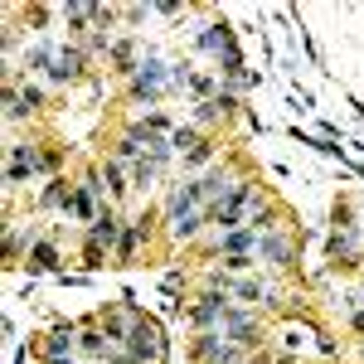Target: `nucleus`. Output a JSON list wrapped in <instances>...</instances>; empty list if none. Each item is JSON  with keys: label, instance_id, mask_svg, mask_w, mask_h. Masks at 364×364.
Returning a JSON list of instances; mask_svg holds the SVG:
<instances>
[{"label": "nucleus", "instance_id": "412c9836", "mask_svg": "<svg viewBox=\"0 0 364 364\" xmlns=\"http://www.w3.org/2000/svg\"><path fill=\"white\" fill-rule=\"evenodd\" d=\"M233 291H238L243 301H257V296H262V287H257V282H233Z\"/></svg>", "mask_w": 364, "mask_h": 364}, {"label": "nucleus", "instance_id": "20e7f679", "mask_svg": "<svg viewBox=\"0 0 364 364\" xmlns=\"http://www.w3.org/2000/svg\"><path fill=\"white\" fill-rule=\"evenodd\" d=\"M243 204H248V185H233L224 204H214V219H219L224 228H233L238 219H243Z\"/></svg>", "mask_w": 364, "mask_h": 364}, {"label": "nucleus", "instance_id": "7ed1b4c3", "mask_svg": "<svg viewBox=\"0 0 364 364\" xmlns=\"http://www.w3.org/2000/svg\"><path fill=\"white\" fill-rule=\"evenodd\" d=\"M199 204H204V195H199V180L195 185H180V190H175V195H170V219H175V224H180V219H190V214H199Z\"/></svg>", "mask_w": 364, "mask_h": 364}, {"label": "nucleus", "instance_id": "2eb2a0df", "mask_svg": "<svg viewBox=\"0 0 364 364\" xmlns=\"http://www.w3.org/2000/svg\"><path fill=\"white\" fill-rule=\"evenodd\" d=\"M112 238H122V233L112 228V214H102V219L92 224V243H112Z\"/></svg>", "mask_w": 364, "mask_h": 364}, {"label": "nucleus", "instance_id": "aec40b11", "mask_svg": "<svg viewBox=\"0 0 364 364\" xmlns=\"http://www.w3.org/2000/svg\"><path fill=\"white\" fill-rule=\"evenodd\" d=\"M112 58H117V68H136V49H132V44H117Z\"/></svg>", "mask_w": 364, "mask_h": 364}, {"label": "nucleus", "instance_id": "6e6552de", "mask_svg": "<svg viewBox=\"0 0 364 364\" xmlns=\"http://www.w3.org/2000/svg\"><path fill=\"white\" fill-rule=\"evenodd\" d=\"M29 166H39V156H34L29 146H15V151H10V170H5V180H25Z\"/></svg>", "mask_w": 364, "mask_h": 364}, {"label": "nucleus", "instance_id": "1a4fd4ad", "mask_svg": "<svg viewBox=\"0 0 364 364\" xmlns=\"http://www.w3.org/2000/svg\"><path fill=\"white\" fill-rule=\"evenodd\" d=\"M257 248H262V257H267V262H277V267H287V262H291V243H287L282 233H272V238H262Z\"/></svg>", "mask_w": 364, "mask_h": 364}, {"label": "nucleus", "instance_id": "ddd939ff", "mask_svg": "<svg viewBox=\"0 0 364 364\" xmlns=\"http://www.w3.org/2000/svg\"><path fill=\"white\" fill-rule=\"evenodd\" d=\"M44 267H58V248L54 243H39V248H34V272H44Z\"/></svg>", "mask_w": 364, "mask_h": 364}, {"label": "nucleus", "instance_id": "5701e85b", "mask_svg": "<svg viewBox=\"0 0 364 364\" xmlns=\"http://www.w3.org/2000/svg\"><path fill=\"white\" fill-rule=\"evenodd\" d=\"M49 364H68V360H49Z\"/></svg>", "mask_w": 364, "mask_h": 364}, {"label": "nucleus", "instance_id": "39448f33", "mask_svg": "<svg viewBox=\"0 0 364 364\" xmlns=\"http://www.w3.org/2000/svg\"><path fill=\"white\" fill-rule=\"evenodd\" d=\"M127 350H132V360H161V340L151 336V326H132Z\"/></svg>", "mask_w": 364, "mask_h": 364}, {"label": "nucleus", "instance_id": "9b49d317", "mask_svg": "<svg viewBox=\"0 0 364 364\" xmlns=\"http://www.w3.org/2000/svg\"><path fill=\"white\" fill-rule=\"evenodd\" d=\"M224 326H228V340H252V336H257L243 311H224Z\"/></svg>", "mask_w": 364, "mask_h": 364}, {"label": "nucleus", "instance_id": "f03ea898", "mask_svg": "<svg viewBox=\"0 0 364 364\" xmlns=\"http://www.w3.org/2000/svg\"><path fill=\"white\" fill-rule=\"evenodd\" d=\"M199 44H204V49H219V58H224V68H228V73H243L238 44H233V34H228L224 25H209L204 34H199Z\"/></svg>", "mask_w": 364, "mask_h": 364}, {"label": "nucleus", "instance_id": "9d476101", "mask_svg": "<svg viewBox=\"0 0 364 364\" xmlns=\"http://www.w3.org/2000/svg\"><path fill=\"white\" fill-rule=\"evenodd\" d=\"M252 248H257V233L248 228V233H228V238H224V248H219V252H228V257H248Z\"/></svg>", "mask_w": 364, "mask_h": 364}, {"label": "nucleus", "instance_id": "b1692460", "mask_svg": "<svg viewBox=\"0 0 364 364\" xmlns=\"http://www.w3.org/2000/svg\"><path fill=\"white\" fill-rule=\"evenodd\" d=\"M122 364H127V360H122Z\"/></svg>", "mask_w": 364, "mask_h": 364}, {"label": "nucleus", "instance_id": "4468645a", "mask_svg": "<svg viewBox=\"0 0 364 364\" xmlns=\"http://www.w3.org/2000/svg\"><path fill=\"white\" fill-rule=\"evenodd\" d=\"M170 146H180V151H199L204 141H199L195 127H185V132H170Z\"/></svg>", "mask_w": 364, "mask_h": 364}, {"label": "nucleus", "instance_id": "a211bd4d", "mask_svg": "<svg viewBox=\"0 0 364 364\" xmlns=\"http://www.w3.org/2000/svg\"><path fill=\"white\" fill-rule=\"evenodd\" d=\"M117 248H122L127 257H132V252L141 248V228H122V238H117Z\"/></svg>", "mask_w": 364, "mask_h": 364}, {"label": "nucleus", "instance_id": "0eeeda50", "mask_svg": "<svg viewBox=\"0 0 364 364\" xmlns=\"http://www.w3.org/2000/svg\"><path fill=\"white\" fill-rule=\"evenodd\" d=\"M68 214H73V219H102L107 209H97V195H92V190H73V195H68Z\"/></svg>", "mask_w": 364, "mask_h": 364}, {"label": "nucleus", "instance_id": "dca6fc26", "mask_svg": "<svg viewBox=\"0 0 364 364\" xmlns=\"http://www.w3.org/2000/svg\"><path fill=\"white\" fill-rule=\"evenodd\" d=\"M68 20L73 25H87V20H102V10L97 5H68Z\"/></svg>", "mask_w": 364, "mask_h": 364}, {"label": "nucleus", "instance_id": "423d86ee", "mask_svg": "<svg viewBox=\"0 0 364 364\" xmlns=\"http://www.w3.org/2000/svg\"><path fill=\"white\" fill-rule=\"evenodd\" d=\"M44 63H49L54 83H68V78H78V68H83V49H63L58 58H44Z\"/></svg>", "mask_w": 364, "mask_h": 364}, {"label": "nucleus", "instance_id": "f257e3e1", "mask_svg": "<svg viewBox=\"0 0 364 364\" xmlns=\"http://www.w3.org/2000/svg\"><path fill=\"white\" fill-rule=\"evenodd\" d=\"M170 78H190L185 68H166L161 58H146L136 68V78H132V97L136 102H156L161 97V83H170Z\"/></svg>", "mask_w": 364, "mask_h": 364}, {"label": "nucleus", "instance_id": "f3484780", "mask_svg": "<svg viewBox=\"0 0 364 364\" xmlns=\"http://www.w3.org/2000/svg\"><path fill=\"white\" fill-rule=\"evenodd\" d=\"M29 97H15V87H5V117H25Z\"/></svg>", "mask_w": 364, "mask_h": 364}, {"label": "nucleus", "instance_id": "f8f14e48", "mask_svg": "<svg viewBox=\"0 0 364 364\" xmlns=\"http://www.w3.org/2000/svg\"><path fill=\"white\" fill-rule=\"evenodd\" d=\"M326 248H331L336 262H355V238H350V233H331V238H326Z\"/></svg>", "mask_w": 364, "mask_h": 364}, {"label": "nucleus", "instance_id": "4be33fe9", "mask_svg": "<svg viewBox=\"0 0 364 364\" xmlns=\"http://www.w3.org/2000/svg\"><path fill=\"white\" fill-rule=\"evenodd\" d=\"M180 287H185V277H180V272H166V282H161V291H166V296H175Z\"/></svg>", "mask_w": 364, "mask_h": 364}, {"label": "nucleus", "instance_id": "6ab92c4d", "mask_svg": "<svg viewBox=\"0 0 364 364\" xmlns=\"http://www.w3.org/2000/svg\"><path fill=\"white\" fill-rule=\"evenodd\" d=\"M122 161H112V166H107V185H112V195H122V190H127V175H122Z\"/></svg>", "mask_w": 364, "mask_h": 364}]
</instances>
